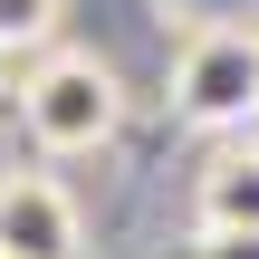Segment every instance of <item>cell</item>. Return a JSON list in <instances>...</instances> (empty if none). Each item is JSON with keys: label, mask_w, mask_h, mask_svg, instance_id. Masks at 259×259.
<instances>
[{"label": "cell", "mask_w": 259, "mask_h": 259, "mask_svg": "<svg viewBox=\"0 0 259 259\" xmlns=\"http://www.w3.org/2000/svg\"><path fill=\"white\" fill-rule=\"evenodd\" d=\"M173 115L202 135L259 125V29L250 19H202L173 48Z\"/></svg>", "instance_id": "7a4b0ae2"}, {"label": "cell", "mask_w": 259, "mask_h": 259, "mask_svg": "<svg viewBox=\"0 0 259 259\" xmlns=\"http://www.w3.org/2000/svg\"><path fill=\"white\" fill-rule=\"evenodd\" d=\"M77 250H87L77 192L48 173H0V259H77Z\"/></svg>", "instance_id": "3957f363"}, {"label": "cell", "mask_w": 259, "mask_h": 259, "mask_svg": "<svg viewBox=\"0 0 259 259\" xmlns=\"http://www.w3.org/2000/svg\"><path fill=\"white\" fill-rule=\"evenodd\" d=\"M202 231H259V144L202 173Z\"/></svg>", "instance_id": "277c9868"}, {"label": "cell", "mask_w": 259, "mask_h": 259, "mask_svg": "<svg viewBox=\"0 0 259 259\" xmlns=\"http://www.w3.org/2000/svg\"><path fill=\"white\" fill-rule=\"evenodd\" d=\"M58 0H0V67H19V58H48V38H58Z\"/></svg>", "instance_id": "5b68a950"}, {"label": "cell", "mask_w": 259, "mask_h": 259, "mask_svg": "<svg viewBox=\"0 0 259 259\" xmlns=\"http://www.w3.org/2000/svg\"><path fill=\"white\" fill-rule=\"evenodd\" d=\"M192 259H259V231H202Z\"/></svg>", "instance_id": "8992f818"}, {"label": "cell", "mask_w": 259, "mask_h": 259, "mask_svg": "<svg viewBox=\"0 0 259 259\" xmlns=\"http://www.w3.org/2000/svg\"><path fill=\"white\" fill-rule=\"evenodd\" d=\"M19 125L38 135V154H96V144H115V125H125V87H115L106 58L48 48V58H29V77H19Z\"/></svg>", "instance_id": "6da1fadb"}]
</instances>
